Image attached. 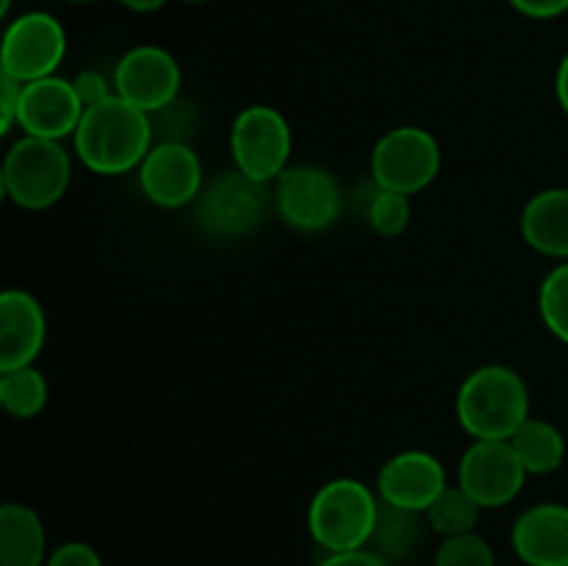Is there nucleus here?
I'll list each match as a JSON object with an SVG mask.
<instances>
[{"mask_svg": "<svg viewBox=\"0 0 568 566\" xmlns=\"http://www.w3.org/2000/svg\"><path fill=\"white\" fill-rule=\"evenodd\" d=\"M153 144V117L116 92L103 103L89 105L72 137L78 161L94 175H125L139 170Z\"/></svg>", "mask_w": 568, "mask_h": 566, "instance_id": "nucleus-1", "label": "nucleus"}, {"mask_svg": "<svg viewBox=\"0 0 568 566\" xmlns=\"http://www.w3.org/2000/svg\"><path fill=\"white\" fill-rule=\"evenodd\" d=\"M455 416L471 442H508L530 420V388L505 364L477 366L458 388Z\"/></svg>", "mask_w": 568, "mask_h": 566, "instance_id": "nucleus-2", "label": "nucleus"}, {"mask_svg": "<svg viewBox=\"0 0 568 566\" xmlns=\"http://www.w3.org/2000/svg\"><path fill=\"white\" fill-rule=\"evenodd\" d=\"M381 497L355 477H333L308 505V533L325 553L364 549L375 536Z\"/></svg>", "mask_w": 568, "mask_h": 566, "instance_id": "nucleus-3", "label": "nucleus"}, {"mask_svg": "<svg viewBox=\"0 0 568 566\" xmlns=\"http://www.w3.org/2000/svg\"><path fill=\"white\" fill-rule=\"evenodd\" d=\"M3 194L26 211H44L59 203L72 183V159L53 139L22 133L3 159Z\"/></svg>", "mask_w": 568, "mask_h": 566, "instance_id": "nucleus-4", "label": "nucleus"}, {"mask_svg": "<svg viewBox=\"0 0 568 566\" xmlns=\"http://www.w3.org/2000/svg\"><path fill=\"white\" fill-rule=\"evenodd\" d=\"M294 133L283 111L255 103L236 114L231 125V155L239 172L258 183H275L288 170Z\"/></svg>", "mask_w": 568, "mask_h": 566, "instance_id": "nucleus-5", "label": "nucleus"}, {"mask_svg": "<svg viewBox=\"0 0 568 566\" xmlns=\"http://www.w3.org/2000/svg\"><path fill=\"white\" fill-rule=\"evenodd\" d=\"M442 172V148L430 131L399 125L383 133L369 155V175L377 186L419 194Z\"/></svg>", "mask_w": 568, "mask_h": 566, "instance_id": "nucleus-6", "label": "nucleus"}, {"mask_svg": "<svg viewBox=\"0 0 568 566\" xmlns=\"http://www.w3.org/2000/svg\"><path fill=\"white\" fill-rule=\"evenodd\" d=\"M67 59V31L48 11H22L9 20L0 42V70L20 83L55 75Z\"/></svg>", "mask_w": 568, "mask_h": 566, "instance_id": "nucleus-7", "label": "nucleus"}, {"mask_svg": "<svg viewBox=\"0 0 568 566\" xmlns=\"http://www.w3.org/2000/svg\"><path fill=\"white\" fill-rule=\"evenodd\" d=\"M266 209H270L266 183L231 170L205 181L194 203V216L205 233L227 239L253 233L266 216Z\"/></svg>", "mask_w": 568, "mask_h": 566, "instance_id": "nucleus-8", "label": "nucleus"}, {"mask_svg": "<svg viewBox=\"0 0 568 566\" xmlns=\"http://www.w3.org/2000/svg\"><path fill=\"white\" fill-rule=\"evenodd\" d=\"M272 203L277 216L294 231L320 233L338 220L344 194L333 172L325 166L297 164L288 166L272 189Z\"/></svg>", "mask_w": 568, "mask_h": 566, "instance_id": "nucleus-9", "label": "nucleus"}, {"mask_svg": "<svg viewBox=\"0 0 568 566\" xmlns=\"http://www.w3.org/2000/svg\"><path fill=\"white\" fill-rule=\"evenodd\" d=\"M114 92L150 117L181 98L183 70L175 55L159 44H136L114 64Z\"/></svg>", "mask_w": 568, "mask_h": 566, "instance_id": "nucleus-10", "label": "nucleus"}, {"mask_svg": "<svg viewBox=\"0 0 568 566\" xmlns=\"http://www.w3.org/2000/svg\"><path fill=\"white\" fill-rule=\"evenodd\" d=\"M527 477L530 475L521 466L514 444L499 438L471 442L458 461V486L466 488L483 511L505 508L514 503Z\"/></svg>", "mask_w": 568, "mask_h": 566, "instance_id": "nucleus-11", "label": "nucleus"}, {"mask_svg": "<svg viewBox=\"0 0 568 566\" xmlns=\"http://www.w3.org/2000/svg\"><path fill=\"white\" fill-rule=\"evenodd\" d=\"M136 172L144 198L166 211L194 205L205 186L203 161L189 142H155Z\"/></svg>", "mask_w": 568, "mask_h": 566, "instance_id": "nucleus-12", "label": "nucleus"}, {"mask_svg": "<svg viewBox=\"0 0 568 566\" xmlns=\"http://www.w3.org/2000/svg\"><path fill=\"white\" fill-rule=\"evenodd\" d=\"M83 103L78 98L72 78L48 75L39 81L22 83L20 94V131L26 137L61 139L75 137L83 117Z\"/></svg>", "mask_w": 568, "mask_h": 566, "instance_id": "nucleus-13", "label": "nucleus"}, {"mask_svg": "<svg viewBox=\"0 0 568 566\" xmlns=\"http://www.w3.org/2000/svg\"><path fill=\"white\" fill-rule=\"evenodd\" d=\"M447 486V469L436 455L425 449H405L381 466L375 492L381 503L425 514Z\"/></svg>", "mask_w": 568, "mask_h": 566, "instance_id": "nucleus-14", "label": "nucleus"}, {"mask_svg": "<svg viewBox=\"0 0 568 566\" xmlns=\"http://www.w3.org/2000/svg\"><path fill=\"white\" fill-rule=\"evenodd\" d=\"M48 342V316L31 292L6 289L0 294V370L31 366Z\"/></svg>", "mask_w": 568, "mask_h": 566, "instance_id": "nucleus-15", "label": "nucleus"}, {"mask_svg": "<svg viewBox=\"0 0 568 566\" xmlns=\"http://www.w3.org/2000/svg\"><path fill=\"white\" fill-rule=\"evenodd\" d=\"M510 547L525 566H568V505L538 503L516 516Z\"/></svg>", "mask_w": 568, "mask_h": 566, "instance_id": "nucleus-16", "label": "nucleus"}, {"mask_svg": "<svg viewBox=\"0 0 568 566\" xmlns=\"http://www.w3.org/2000/svg\"><path fill=\"white\" fill-rule=\"evenodd\" d=\"M519 231L536 253L568 261V186H549L532 194L521 209Z\"/></svg>", "mask_w": 568, "mask_h": 566, "instance_id": "nucleus-17", "label": "nucleus"}, {"mask_svg": "<svg viewBox=\"0 0 568 566\" xmlns=\"http://www.w3.org/2000/svg\"><path fill=\"white\" fill-rule=\"evenodd\" d=\"M48 530L31 505L6 503L0 508V566L48 564Z\"/></svg>", "mask_w": 568, "mask_h": 566, "instance_id": "nucleus-18", "label": "nucleus"}, {"mask_svg": "<svg viewBox=\"0 0 568 566\" xmlns=\"http://www.w3.org/2000/svg\"><path fill=\"white\" fill-rule=\"evenodd\" d=\"M508 442L514 444L527 475H552L566 461V438L560 427L538 416H530Z\"/></svg>", "mask_w": 568, "mask_h": 566, "instance_id": "nucleus-19", "label": "nucleus"}, {"mask_svg": "<svg viewBox=\"0 0 568 566\" xmlns=\"http://www.w3.org/2000/svg\"><path fill=\"white\" fill-rule=\"evenodd\" d=\"M425 514L381 503V516H377V527L369 549H375L392 566L397 560H408L419 549V544L425 542Z\"/></svg>", "mask_w": 568, "mask_h": 566, "instance_id": "nucleus-20", "label": "nucleus"}, {"mask_svg": "<svg viewBox=\"0 0 568 566\" xmlns=\"http://www.w3.org/2000/svg\"><path fill=\"white\" fill-rule=\"evenodd\" d=\"M48 397V377L33 364L17 366V370H0V405L14 420H33V416L42 414Z\"/></svg>", "mask_w": 568, "mask_h": 566, "instance_id": "nucleus-21", "label": "nucleus"}, {"mask_svg": "<svg viewBox=\"0 0 568 566\" xmlns=\"http://www.w3.org/2000/svg\"><path fill=\"white\" fill-rule=\"evenodd\" d=\"M480 505L471 497L466 488H460L458 483H449L436 499H433L430 508L425 511L427 527L433 533H438L442 538L464 536V533H475L477 522H480Z\"/></svg>", "mask_w": 568, "mask_h": 566, "instance_id": "nucleus-22", "label": "nucleus"}, {"mask_svg": "<svg viewBox=\"0 0 568 566\" xmlns=\"http://www.w3.org/2000/svg\"><path fill=\"white\" fill-rule=\"evenodd\" d=\"M364 216L366 222H369L372 231L381 233V236L386 239L399 236V233L408 231L410 216H414V209H410V194L394 192V189H383L372 181Z\"/></svg>", "mask_w": 568, "mask_h": 566, "instance_id": "nucleus-23", "label": "nucleus"}, {"mask_svg": "<svg viewBox=\"0 0 568 566\" xmlns=\"http://www.w3.org/2000/svg\"><path fill=\"white\" fill-rule=\"evenodd\" d=\"M538 311L555 338L568 344V261H560L538 289Z\"/></svg>", "mask_w": 568, "mask_h": 566, "instance_id": "nucleus-24", "label": "nucleus"}, {"mask_svg": "<svg viewBox=\"0 0 568 566\" xmlns=\"http://www.w3.org/2000/svg\"><path fill=\"white\" fill-rule=\"evenodd\" d=\"M433 566H497L494 547L480 533H464V536L442 538Z\"/></svg>", "mask_w": 568, "mask_h": 566, "instance_id": "nucleus-25", "label": "nucleus"}, {"mask_svg": "<svg viewBox=\"0 0 568 566\" xmlns=\"http://www.w3.org/2000/svg\"><path fill=\"white\" fill-rule=\"evenodd\" d=\"M72 87H75L83 109L103 103V100H109L111 94H114V81L105 78L103 72L98 70H81L75 78H72Z\"/></svg>", "mask_w": 568, "mask_h": 566, "instance_id": "nucleus-26", "label": "nucleus"}, {"mask_svg": "<svg viewBox=\"0 0 568 566\" xmlns=\"http://www.w3.org/2000/svg\"><path fill=\"white\" fill-rule=\"evenodd\" d=\"M44 566H103L98 549L87 542H64L48 555Z\"/></svg>", "mask_w": 568, "mask_h": 566, "instance_id": "nucleus-27", "label": "nucleus"}, {"mask_svg": "<svg viewBox=\"0 0 568 566\" xmlns=\"http://www.w3.org/2000/svg\"><path fill=\"white\" fill-rule=\"evenodd\" d=\"M20 94L22 83L9 75H0V133H11L20 125Z\"/></svg>", "mask_w": 568, "mask_h": 566, "instance_id": "nucleus-28", "label": "nucleus"}, {"mask_svg": "<svg viewBox=\"0 0 568 566\" xmlns=\"http://www.w3.org/2000/svg\"><path fill=\"white\" fill-rule=\"evenodd\" d=\"M508 3L530 20H555L568 11V0H508Z\"/></svg>", "mask_w": 568, "mask_h": 566, "instance_id": "nucleus-29", "label": "nucleus"}, {"mask_svg": "<svg viewBox=\"0 0 568 566\" xmlns=\"http://www.w3.org/2000/svg\"><path fill=\"white\" fill-rule=\"evenodd\" d=\"M316 566H392L375 549H349V553H327Z\"/></svg>", "mask_w": 568, "mask_h": 566, "instance_id": "nucleus-30", "label": "nucleus"}, {"mask_svg": "<svg viewBox=\"0 0 568 566\" xmlns=\"http://www.w3.org/2000/svg\"><path fill=\"white\" fill-rule=\"evenodd\" d=\"M555 94H558L560 109L568 114V53L560 59L558 72H555Z\"/></svg>", "mask_w": 568, "mask_h": 566, "instance_id": "nucleus-31", "label": "nucleus"}, {"mask_svg": "<svg viewBox=\"0 0 568 566\" xmlns=\"http://www.w3.org/2000/svg\"><path fill=\"white\" fill-rule=\"evenodd\" d=\"M120 6H125L133 14H153V11H161L166 6V0H116Z\"/></svg>", "mask_w": 568, "mask_h": 566, "instance_id": "nucleus-32", "label": "nucleus"}, {"mask_svg": "<svg viewBox=\"0 0 568 566\" xmlns=\"http://www.w3.org/2000/svg\"><path fill=\"white\" fill-rule=\"evenodd\" d=\"M11 6H14V0H0V17H6V20H9Z\"/></svg>", "mask_w": 568, "mask_h": 566, "instance_id": "nucleus-33", "label": "nucleus"}, {"mask_svg": "<svg viewBox=\"0 0 568 566\" xmlns=\"http://www.w3.org/2000/svg\"><path fill=\"white\" fill-rule=\"evenodd\" d=\"M181 3H192V6H200V3H205V0H181Z\"/></svg>", "mask_w": 568, "mask_h": 566, "instance_id": "nucleus-34", "label": "nucleus"}, {"mask_svg": "<svg viewBox=\"0 0 568 566\" xmlns=\"http://www.w3.org/2000/svg\"><path fill=\"white\" fill-rule=\"evenodd\" d=\"M67 3H94V0H67Z\"/></svg>", "mask_w": 568, "mask_h": 566, "instance_id": "nucleus-35", "label": "nucleus"}]
</instances>
